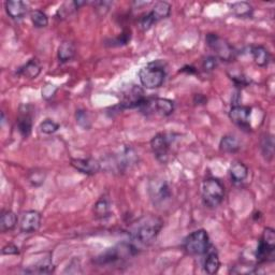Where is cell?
<instances>
[{"instance_id":"1","label":"cell","mask_w":275,"mask_h":275,"mask_svg":"<svg viewBox=\"0 0 275 275\" xmlns=\"http://www.w3.org/2000/svg\"><path fill=\"white\" fill-rule=\"evenodd\" d=\"M163 228V220L156 216H143L131 228V238L139 245H149L154 242Z\"/></svg>"},{"instance_id":"2","label":"cell","mask_w":275,"mask_h":275,"mask_svg":"<svg viewBox=\"0 0 275 275\" xmlns=\"http://www.w3.org/2000/svg\"><path fill=\"white\" fill-rule=\"evenodd\" d=\"M165 69L162 61H153L139 71V79L141 84L148 89L161 87L165 79Z\"/></svg>"},{"instance_id":"3","label":"cell","mask_w":275,"mask_h":275,"mask_svg":"<svg viewBox=\"0 0 275 275\" xmlns=\"http://www.w3.org/2000/svg\"><path fill=\"white\" fill-rule=\"evenodd\" d=\"M225 198V186L215 177H209L203 182L202 200L208 208H216L222 202Z\"/></svg>"},{"instance_id":"4","label":"cell","mask_w":275,"mask_h":275,"mask_svg":"<svg viewBox=\"0 0 275 275\" xmlns=\"http://www.w3.org/2000/svg\"><path fill=\"white\" fill-rule=\"evenodd\" d=\"M255 255L256 259H257V261L260 262V264L274 260L275 231L272 228H265Z\"/></svg>"},{"instance_id":"5","label":"cell","mask_w":275,"mask_h":275,"mask_svg":"<svg viewBox=\"0 0 275 275\" xmlns=\"http://www.w3.org/2000/svg\"><path fill=\"white\" fill-rule=\"evenodd\" d=\"M210 246V236L203 229L191 232L184 241L185 251L190 255H206Z\"/></svg>"},{"instance_id":"6","label":"cell","mask_w":275,"mask_h":275,"mask_svg":"<svg viewBox=\"0 0 275 275\" xmlns=\"http://www.w3.org/2000/svg\"><path fill=\"white\" fill-rule=\"evenodd\" d=\"M206 40L208 47L215 53L217 58L225 61H230L234 58L235 52L233 48L219 35L209 34Z\"/></svg>"},{"instance_id":"7","label":"cell","mask_w":275,"mask_h":275,"mask_svg":"<svg viewBox=\"0 0 275 275\" xmlns=\"http://www.w3.org/2000/svg\"><path fill=\"white\" fill-rule=\"evenodd\" d=\"M172 140V134L168 133H158L151 140V149L157 161L162 164L168 162Z\"/></svg>"},{"instance_id":"8","label":"cell","mask_w":275,"mask_h":275,"mask_svg":"<svg viewBox=\"0 0 275 275\" xmlns=\"http://www.w3.org/2000/svg\"><path fill=\"white\" fill-rule=\"evenodd\" d=\"M251 114L252 109L245 106L234 105L229 112V117L236 126L243 130L251 129Z\"/></svg>"},{"instance_id":"9","label":"cell","mask_w":275,"mask_h":275,"mask_svg":"<svg viewBox=\"0 0 275 275\" xmlns=\"http://www.w3.org/2000/svg\"><path fill=\"white\" fill-rule=\"evenodd\" d=\"M70 165L80 173L86 175H95L101 170L100 163L94 158H72Z\"/></svg>"},{"instance_id":"10","label":"cell","mask_w":275,"mask_h":275,"mask_svg":"<svg viewBox=\"0 0 275 275\" xmlns=\"http://www.w3.org/2000/svg\"><path fill=\"white\" fill-rule=\"evenodd\" d=\"M41 214L38 211L31 210L25 212L22 216L20 229L23 233H34L41 226Z\"/></svg>"},{"instance_id":"11","label":"cell","mask_w":275,"mask_h":275,"mask_svg":"<svg viewBox=\"0 0 275 275\" xmlns=\"http://www.w3.org/2000/svg\"><path fill=\"white\" fill-rule=\"evenodd\" d=\"M7 14L14 21H21L27 14V4L21 0H8L4 3Z\"/></svg>"},{"instance_id":"12","label":"cell","mask_w":275,"mask_h":275,"mask_svg":"<svg viewBox=\"0 0 275 275\" xmlns=\"http://www.w3.org/2000/svg\"><path fill=\"white\" fill-rule=\"evenodd\" d=\"M206 255H207V258L204 260V266H203L204 271H206L208 274L213 275L219 272L220 267L219 253H217L216 248H214L213 246H210Z\"/></svg>"},{"instance_id":"13","label":"cell","mask_w":275,"mask_h":275,"mask_svg":"<svg viewBox=\"0 0 275 275\" xmlns=\"http://www.w3.org/2000/svg\"><path fill=\"white\" fill-rule=\"evenodd\" d=\"M17 129L24 138L30 136L33 129V116H31L27 107H25V111H21L20 116L17 118Z\"/></svg>"},{"instance_id":"14","label":"cell","mask_w":275,"mask_h":275,"mask_svg":"<svg viewBox=\"0 0 275 275\" xmlns=\"http://www.w3.org/2000/svg\"><path fill=\"white\" fill-rule=\"evenodd\" d=\"M230 178L234 184H241L248 176V168L242 162H234L229 169Z\"/></svg>"},{"instance_id":"15","label":"cell","mask_w":275,"mask_h":275,"mask_svg":"<svg viewBox=\"0 0 275 275\" xmlns=\"http://www.w3.org/2000/svg\"><path fill=\"white\" fill-rule=\"evenodd\" d=\"M251 54L255 63L259 67H267L270 62L271 56L269 51L262 46H255L251 48Z\"/></svg>"},{"instance_id":"16","label":"cell","mask_w":275,"mask_h":275,"mask_svg":"<svg viewBox=\"0 0 275 275\" xmlns=\"http://www.w3.org/2000/svg\"><path fill=\"white\" fill-rule=\"evenodd\" d=\"M75 53H76V50H75L74 43H72L71 41H63L58 48L57 57H58L60 62L65 63L73 59Z\"/></svg>"},{"instance_id":"17","label":"cell","mask_w":275,"mask_h":275,"mask_svg":"<svg viewBox=\"0 0 275 275\" xmlns=\"http://www.w3.org/2000/svg\"><path fill=\"white\" fill-rule=\"evenodd\" d=\"M41 72V65L38 59H30L26 65L18 70V74L25 76L27 79H36Z\"/></svg>"},{"instance_id":"18","label":"cell","mask_w":275,"mask_h":275,"mask_svg":"<svg viewBox=\"0 0 275 275\" xmlns=\"http://www.w3.org/2000/svg\"><path fill=\"white\" fill-rule=\"evenodd\" d=\"M17 223V216L12 211H4L0 217V229L2 232L13 230Z\"/></svg>"},{"instance_id":"19","label":"cell","mask_w":275,"mask_h":275,"mask_svg":"<svg viewBox=\"0 0 275 275\" xmlns=\"http://www.w3.org/2000/svg\"><path fill=\"white\" fill-rule=\"evenodd\" d=\"M55 270V267L53 262L51 261L50 258L44 259L34 267H30L25 270V273H30V274H50L53 273Z\"/></svg>"},{"instance_id":"20","label":"cell","mask_w":275,"mask_h":275,"mask_svg":"<svg viewBox=\"0 0 275 275\" xmlns=\"http://www.w3.org/2000/svg\"><path fill=\"white\" fill-rule=\"evenodd\" d=\"M220 149L223 153L232 154V153H236L241 149V144L239 140L234 136H225L220 140Z\"/></svg>"},{"instance_id":"21","label":"cell","mask_w":275,"mask_h":275,"mask_svg":"<svg viewBox=\"0 0 275 275\" xmlns=\"http://www.w3.org/2000/svg\"><path fill=\"white\" fill-rule=\"evenodd\" d=\"M150 13L155 22L164 20V18H167L171 13V4L165 1L156 2Z\"/></svg>"},{"instance_id":"22","label":"cell","mask_w":275,"mask_h":275,"mask_svg":"<svg viewBox=\"0 0 275 275\" xmlns=\"http://www.w3.org/2000/svg\"><path fill=\"white\" fill-rule=\"evenodd\" d=\"M232 13L240 18L251 17L253 15V7L246 1H239L231 5Z\"/></svg>"},{"instance_id":"23","label":"cell","mask_w":275,"mask_h":275,"mask_svg":"<svg viewBox=\"0 0 275 275\" xmlns=\"http://www.w3.org/2000/svg\"><path fill=\"white\" fill-rule=\"evenodd\" d=\"M111 212V204L109 201L108 198L102 197L100 199L96 202L94 207V213L96 217L98 219H105V217L110 215Z\"/></svg>"},{"instance_id":"24","label":"cell","mask_w":275,"mask_h":275,"mask_svg":"<svg viewBox=\"0 0 275 275\" xmlns=\"http://www.w3.org/2000/svg\"><path fill=\"white\" fill-rule=\"evenodd\" d=\"M30 20L36 28H44L49 25V17L40 10H34L30 12Z\"/></svg>"},{"instance_id":"25","label":"cell","mask_w":275,"mask_h":275,"mask_svg":"<svg viewBox=\"0 0 275 275\" xmlns=\"http://www.w3.org/2000/svg\"><path fill=\"white\" fill-rule=\"evenodd\" d=\"M152 190L154 191V196H153L154 198H153V199H155L156 202H158V201L163 202L164 200L168 199V198H170V196H171L170 189L165 182H162V183L155 185V188Z\"/></svg>"},{"instance_id":"26","label":"cell","mask_w":275,"mask_h":275,"mask_svg":"<svg viewBox=\"0 0 275 275\" xmlns=\"http://www.w3.org/2000/svg\"><path fill=\"white\" fill-rule=\"evenodd\" d=\"M261 150L264 153V156L268 159V161H271L273 158L274 154V141L272 136H265L261 140Z\"/></svg>"},{"instance_id":"27","label":"cell","mask_w":275,"mask_h":275,"mask_svg":"<svg viewBox=\"0 0 275 275\" xmlns=\"http://www.w3.org/2000/svg\"><path fill=\"white\" fill-rule=\"evenodd\" d=\"M39 129L41 132L46 134H52L59 129V124L55 123L52 119H46L40 124Z\"/></svg>"},{"instance_id":"28","label":"cell","mask_w":275,"mask_h":275,"mask_svg":"<svg viewBox=\"0 0 275 275\" xmlns=\"http://www.w3.org/2000/svg\"><path fill=\"white\" fill-rule=\"evenodd\" d=\"M75 118H76V123H78L81 127L84 128V129H89V128H91V118H89L87 111L78 110L75 113Z\"/></svg>"},{"instance_id":"29","label":"cell","mask_w":275,"mask_h":275,"mask_svg":"<svg viewBox=\"0 0 275 275\" xmlns=\"http://www.w3.org/2000/svg\"><path fill=\"white\" fill-rule=\"evenodd\" d=\"M28 180L31 183V185L34 186H40L44 183V180H46V174L42 171H33L30 172L28 175Z\"/></svg>"},{"instance_id":"30","label":"cell","mask_w":275,"mask_h":275,"mask_svg":"<svg viewBox=\"0 0 275 275\" xmlns=\"http://www.w3.org/2000/svg\"><path fill=\"white\" fill-rule=\"evenodd\" d=\"M217 65H219V58H217L216 56H209L203 60L202 67L204 69V71L211 72L217 67Z\"/></svg>"},{"instance_id":"31","label":"cell","mask_w":275,"mask_h":275,"mask_svg":"<svg viewBox=\"0 0 275 275\" xmlns=\"http://www.w3.org/2000/svg\"><path fill=\"white\" fill-rule=\"evenodd\" d=\"M156 22L153 16L151 15V13H148L146 15H144L143 17H141V20H140V27H141L142 30L146 31L151 29V27L154 25Z\"/></svg>"},{"instance_id":"32","label":"cell","mask_w":275,"mask_h":275,"mask_svg":"<svg viewBox=\"0 0 275 275\" xmlns=\"http://www.w3.org/2000/svg\"><path fill=\"white\" fill-rule=\"evenodd\" d=\"M57 91V88L54 86V85H47V86H44V88L42 89V96L46 99H50V98H52L54 94L56 93Z\"/></svg>"},{"instance_id":"33","label":"cell","mask_w":275,"mask_h":275,"mask_svg":"<svg viewBox=\"0 0 275 275\" xmlns=\"http://www.w3.org/2000/svg\"><path fill=\"white\" fill-rule=\"evenodd\" d=\"M20 251H18V247L14 244H8L2 248V255H18Z\"/></svg>"},{"instance_id":"34","label":"cell","mask_w":275,"mask_h":275,"mask_svg":"<svg viewBox=\"0 0 275 275\" xmlns=\"http://www.w3.org/2000/svg\"><path fill=\"white\" fill-rule=\"evenodd\" d=\"M231 79L234 81L235 84H236V85H239V86H240V85L245 86V85L248 84V81L246 80L245 76H243V75H233Z\"/></svg>"},{"instance_id":"35","label":"cell","mask_w":275,"mask_h":275,"mask_svg":"<svg viewBox=\"0 0 275 275\" xmlns=\"http://www.w3.org/2000/svg\"><path fill=\"white\" fill-rule=\"evenodd\" d=\"M182 72H188V73H196V69L194 67H191V66H186V67H184L182 70H181Z\"/></svg>"}]
</instances>
